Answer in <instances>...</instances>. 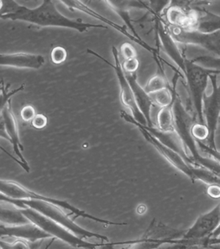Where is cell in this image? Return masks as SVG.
Returning <instances> with one entry per match:
<instances>
[{"instance_id":"obj_1","label":"cell","mask_w":220,"mask_h":249,"mask_svg":"<svg viewBox=\"0 0 220 249\" xmlns=\"http://www.w3.org/2000/svg\"><path fill=\"white\" fill-rule=\"evenodd\" d=\"M1 18L22 21L41 27H58L73 29L80 33L89 29H107L105 25L84 22L81 19L68 18L57 9L54 1H44L39 7L30 9L15 1H0Z\"/></svg>"},{"instance_id":"obj_2","label":"cell","mask_w":220,"mask_h":249,"mask_svg":"<svg viewBox=\"0 0 220 249\" xmlns=\"http://www.w3.org/2000/svg\"><path fill=\"white\" fill-rule=\"evenodd\" d=\"M120 116L126 122L138 127L145 139L160 153L161 156L166 159L178 171L182 172L185 176L189 178L193 183L196 181H200L207 184L208 186L220 185V178L219 176L205 168L190 164L178 153L166 146L156 137L151 134L142 126V125L137 123L131 115L122 110L120 111Z\"/></svg>"},{"instance_id":"obj_3","label":"cell","mask_w":220,"mask_h":249,"mask_svg":"<svg viewBox=\"0 0 220 249\" xmlns=\"http://www.w3.org/2000/svg\"><path fill=\"white\" fill-rule=\"evenodd\" d=\"M1 201L6 203L13 205L17 209L28 207L29 209L34 210L39 213H42L45 217H48L51 220L55 221L62 225L76 236L84 240L85 239H94L100 241L102 243H109V239L107 236L98 233L91 232L86 230L77 223L70 219L68 214L62 209L51 204L45 202L37 201V200L15 199H11L5 196L1 195Z\"/></svg>"},{"instance_id":"obj_4","label":"cell","mask_w":220,"mask_h":249,"mask_svg":"<svg viewBox=\"0 0 220 249\" xmlns=\"http://www.w3.org/2000/svg\"><path fill=\"white\" fill-rule=\"evenodd\" d=\"M0 192H1V195L11 198V199L37 200V201L45 202V203L51 204V205L56 206L60 209L69 211L72 214L75 215L76 217H81L83 218L90 219V220L100 223V224L114 225V226H123V225H127L126 223L116 222V221L106 220V219L94 216V215L74 207L68 201L42 195V194L28 189L17 182L9 181V180H1Z\"/></svg>"},{"instance_id":"obj_5","label":"cell","mask_w":220,"mask_h":249,"mask_svg":"<svg viewBox=\"0 0 220 249\" xmlns=\"http://www.w3.org/2000/svg\"><path fill=\"white\" fill-rule=\"evenodd\" d=\"M29 221L34 223L54 238L62 241L72 248L82 249H98L107 243H92L80 238L55 221L42 213L28 207L19 209Z\"/></svg>"},{"instance_id":"obj_6","label":"cell","mask_w":220,"mask_h":249,"mask_svg":"<svg viewBox=\"0 0 220 249\" xmlns=\"http://www.w3.org/2000/svg\"><path fill=\"white\" fill-rule=\"evenodd\" d=\"M185 231L154 219L143 236L135 240L126 249H158L164 245L176 244L184 236Z\"/></svg>"},{"instance_id":"obj_7","label":"cell","mask_w":220,"mask_h":249,"mask_svg":"<svg viewBox=\"0 0 220 249\" xmlns=\"http://www.w3.org/2000/svg\"><path fill=\"white\" fill-rule=\"evenodd\" d=\"M220 117V72L211 71L208 80L203 104V122L209 129L210 148L217 149L215 134Z\"/></svg>"},{"instance_id":"obj_8","label":"cell","mask_w":220,"mask_h":249,"mask_svg":"<svg viewBox=\"0 0 220 249\" xmlns=\"http://www.w3.org/2000/svg\"><path fill=\"white\" fill-rule=\"evenodd\" d=\"M87 52L88 54L99 58L115 70L118 80L119 88H120L121 103L131 111L132 117L137 123L141 125H145V126H148V123H147L146 119H145L143 113H141L140 109H139L136 102L135 101L133 90L131 89L126 76H125L122 64H121L120 59H119L120 56H119L118 50H117V48L115 46L112 47V53H113L114 60H115V64H112V63L108 61L103 56L100 55L94 51L87 50Z\"/></svg>"},{"instance_id":"obj_9","label":"cell","mask_w":220,"mask_h":249,"mask_svg":"<svg viewBox=\"0 0 220 249\" xmlns=\"http://www.w3.org/2000/svg\"><path fill=\"white\" fill-rule=\"evenodd\" d=\"M184 72L186 86L191 95L198 120L200 123H204L203 99L211 71L194 64L192 60L186 59L184 64Z\"/></svg>"},{"instance_id":"obj_10","label":"cell","mask_w":220,"mask_h":249,"mask_svg":"<svg viewBox=\"0 0 220 249\" xmlns=\"http://www.w3.org/2000/svg\"><path fill=\"white\" fill-rule=\"evenodd\" d=\"M162 24L168 34L178 44L199 46L220 56V31L207 33L194 29L169 26L164 23Z\"/></svg>"},{"instance_id":"obj_11","label":"cell","mask_w":220,"mask_h":249,"mask_svg":"<svg viewBox=\"0 0 220 249\" xmlns=\"http://www.w3.org/2000/svg\"><path fill=\"white\" fill-rule=\"evenodd\" d=\"M220 225V202L211 211L200 215L192 226L185 231L180 239L184 242L203 245L204 241L211 238Z\"/></svg>"},{"instance_id":"obj_12","label":"cell","mask_w":220,"mask_h":249,"mask_svg":"<svg viewBox=\"0 0 220 249\" xmlns=\"http://www.w3.org/2000/svg\"><path fill=\"white\" fill-rule=\"evenodd\" d=\"M1 137H3L13 145L14 152L18 159L19 165L27 173L30 172V166L23 156V146L19 138L17 119L12 109L11 101L1 109Z\"/></svg>"},{"instance_id":"obj_13","label":"cell","mask_w":220,"mask_h":249,"mask_svg":"<svg viewBox=\"0 0 220 249\" xmlns=\"http://www.w3.org/2000/svg\"><path fill=\"white\" fill-rule=\"evenodd\" d=\"M209 1H190L191 24L188 28L212 33L220 31V17L206 8Z\"/></svg>"},{"instance_id":"obj_14","label":"cell","mask_w":220,"mask_h":249,"mask_svg":"<svg viewBox=\"0 0 220 249\" xmlns=\"http://www.w3.org/2000/svg\"><path fill=\"white\" fill-rule=\"evenodd\" d=\"M160 20L169 26L188 28L191 24V8L190 1H172L164 8Z\"/></svg>"},{"instance_id":"obj_15","label":"cell","mask_w":220,"mask_h":249,"mask_svg":"<svg viewBox=\"0 0 220 249\" xmlns=\"http://www.w3.org/2000/svg\"><path fill=\"white\" fill-rule=\"evenodd\" d=\"M0 236L1 238L18 239L29 243L41 242L45 239L52 238L40 227L31 222L17 225L1 223Z\"/></svg>"},{"instance_id":"obj_16","label":"cell","mask_w":220,"mask_h":249,"mask_svg":"<svg viewBox=\"0 0 220 249\" xmlns=\"http://www.w3.org/2000/svg\"><path fill=\"white\" fill-rule=\"evenodd\" d=\"M61 3L66 5L68 9L71 10V11H79L84 13L90 17L98 19V20L103 21V23L109 25L115 29L118 32L120 33L121 34L124 35V36L127 37L129 39H130L133 42L136 43V44L139 45L143 48L146 49L147 50L150 51L151 52H154V49L151 48V46H149L148 44L145 43V41L138 40V39L135 38L133 34H131L130 33L127 31L126 27L125 26H121V25L115 23V21L110 20V19L107 18L101 14L97 13V12L94 11V10L91 9L85 5L83 2L80 1H60Z\"/></svg>"},{"instance_id":"obj_17","label":"cell","mask_w":220,"mask_h":249,"mask_svg":"<svg viewBox=\"0 0 220 249\" xmlns=\"http://www.w3.org/2000/svg\"><path fill=\"white\" fill-rule=\"evenodd\" d=\"M1 66L12 67L21 69L39 70L45 64L44 56L40 54L28 53H16L11 54H1Z\"/></svg>"},{"instance_id":"obj_18","label":"cell","mask_w":220,"mask_h":249,"mask_svg":"<svg viewBox=\"0 0 220 249\" xmlns=\"http://www.w3.org/2000/svg\"><path fill=\"white\" fill-rule=\"evenodd\" d=\"M157 35L161 48L164 49L168 56L173 60L177 68L180 69L181 71L184 73V64L186 59V56L182 50L179 48L178 43H176L167 32L160 18L157 28Z\"/></svg>"},{"instance_id":"obj_19","label":"cell","mask_w":220,"mask_h":249,"mask_svg":"<svg viewBox=\"0 0 220 249\" xmlns=\"http://www.w3.org/2000/svg\"><path fill=\"white\" fill-rule=\"evenodd\" d=\"M125 74L133 90L137 107L146 119L148 126H154L151 117L153 104L150 96L145 91L144 88L141 87L137 82L136 73L129 74L125 72Z\"/></svg>"},{"instance_id":"obj_20","label":"cell","mask_w":220,"mask_h":249,"mask_svg":"<svg viewBox=\"0 0 220 249\" xmlns=\"http://www.w3.org/2000/svg\"><path fill=\"white\" fill-rule=\"evenodd\" d=\"M156 121V124L154 127L159 131L164 133L176 131L173 105L170 107L158 108Z\"/></svg>"},{"instance_id":"obj_21","label":"cell","mask_w":220,"mask_h":249,"mask_svg":"<svg viewBox=\"0 0 220 249\" xmlns=\"http://www.w3.org/2000/svg\"><path fill=\"white\" fill-rule=\"evenodd\" d=\"M149 96L152 102L153 106L158 108L172 107L174 105L176 98L175 91L171 87L165 88Z\"/></svg>"},{"instance_id":"obj_22","label":"cell","mask_w":220,"mask_h":249,"mask_svg":"<svg viewBox=\"0 0 220 249\" xmlns=\"http://www.w3.org/2000/svg\"><path fill=\"white\" fill-rule=\"evenodd\" d=\"M20 209H1V223L8 225L25 224L29 223Z\"/></svg>"},{"instance_id":"obj_23","label":"cell","mask_w":220,"mask_h":249,"mask_svg":"<svg viewBox=\"0 0 220 249\" xmlns=\"http://www.w3.org/2000/svg\"><path fill=\"white\" fill-rule=\"evenodd\" d=\"M169 87L172 88L171 84L164 74L159 73L149 79L144 89L147 94L151 95Z\"/></svg>"},{"instance_id":"obj_24","label":"cell","mask_w":220,"mask_h":249,"mask_svg":"<svg viewBox=\"0 0 220 249\" xmlns=\"http://www.w3.org/2000/svg\"><path fill=\"white\" fill-rule=\"evenodd\" d=\"M190 132L196 141L205 143L209 146L211 137L209 129L204 123L194 122L190 127Z\"/></svg>"},{"instance_id":"obj_25","label":"cell","mask_w":220,"mask_h":249,"mask_svg":"<svg viewBox=\"0 0 220 249\" xmlns=\"http://www.w3.org/2000/svg\"><path fill=\"white\" fill-rule=\"evenodd\" d=\"M194 64L201 66L206 70L213 72H220V57H211V56H202L192 60Z\"/></svg>"},{"instance_id":"obj_26","label":"cell","mask_w":220,"mask_h":249,"mask_svg":"<svg viewBox=\"0 0 220 249\" xmlns=\"http://www.w3.org/2000/svg\"><path fill=\"white\" fill-rule=\"evenodd\" d=\"M9 85L5 86L3 83V80H2L1 87V107H0V109L3 108L9 101H11V99L12 97H13L16 94L23 91L25 88V84H22V85L19 86L17 89L9 91V90H8V87H9Z\"/></svg>"},{"instance_id":"obj_27","label":"cell","mask_w":220,"mask_h":249,"mask_svg":"<svg viewBox=\"0 0 220 249\" xmlns=\"http://www.w3.org/2000/svg\"><path fill=\"white\" fill-rule=\"evenodd\" d=\"M0 249H31L30 243L22 240L15 239L13 242H9L1 238Z\"/></svg>"},{"instance_id":"obj_28","label":"cell","mask_w":220,"mask_h":249,"mask_svg":"<svg viewBox=\"0 0 220 249\" xmlns=\"http://www.w3.org/2000/svg\"><path fill=\"white\" fill-rule=\"evenodd\" d=\"M51 57L54 64H61L66 61L68 58V53L62 47H55L51 52Z\"/></svg>"},{"instance_id":"obj_29","label":"cell","mask_w":220,"mask_h":249,"mask_svg":"<svg viewBox=\"0 0 220 249\" xmlns=\"http://www.w3.org/2000/svg\"><path fill=\"white\" fill-rule=\"evenodd\" d=\"M196 142H197L198 148L202 154H205V156L213 159L220 164V151L218 149L210 148L205 143L198 142V141H196Z\"/></svg>"},{"instance_id":"obj_30","label":"cell","mask_w":220,"mask_h":249,"mask_svg":"<svg viewBox=\"0 0 220 249\" xmlns=\"http://www.w3.org/2000/svg\"><path fill=\"white\" fill-rule=\"evenodd\" d=\"M120 53L124 60H131L137 58V52L132 44L124 43L121 45Z\"/></svg>"},{"instance_id":"obj_31","label":"cell","mask_w":220,"mask_h":249,"mask_svg":"<svg viewBox=\"0 0 220 249\" xmlns=\"http://www.w3.org/2000/svg\"><path fill=\"white\" fill-rule=\"evenodd\" d=\"M139 66V62L137 58L133 59L124 60L123 62L122 67L125 73L134 74L136 73Z\"/></svg>"},{"instance_id":"obj_32","label":"cell","mask_w":220,"mask_h":249,"mask_svg":"<svg viewBox=\"0 0 220 249\" xmlns=\"http://www.w3.org/2000/svg\"><path fill=\"white\" fill-rule=\"evenodd\" d=\"M36 111L34 107L31 105H27L23 107L21 111V117L25 122L32 121L36 115Z\"/></svg>"},{"instance_id":"obj_33","label":"cell","mask_w":220,"mask_h":249,"mask_svg":"<svg viewBox=\"0 0 220 249\" xmlns=\"http://www.w3.org/2000/svg\"><path fill=\"white\" fill-rule=\"evenodd\" d=\"M47 124V118L43 114H37L32 121L33 126L36 129L44 128Z\"/></svg>"},{"instance_id":"obj_34","label":"cell","mask_w":220,"mask_h":249,"mask_svg":"<svg viewBox=\"0 0 220 249\" xmlns=\"http://www.w3.org/2000/svg\"><path fill=\"white\" fill-rule=\"evenodd\" d=\"M207 192L208 196L213 199H218L220 198V185H211L208 186Z\"/></svg>"},{"instance_id":"obj_35","label":"cell","mask_w":220,"mask_h":249,"mask_svg":"<svg viewBox=\"0 0 220 249\" xmlns=\"http://www.w3.org/2000/svg\"><path fill=\"white\" fill-rule=\"evenodd\" d=\"M135 240L127 241V242L111 243L109 242L106 244L105 246L101 247L98 249H115V247L117 246H129L132 244Z\"/></svg>"},{"instance_id":"obj_36","label":"cell","mask_w":220,"mask_h":249,"mask_svg":"<svg viewBox=\"0 0 220 249\" xmlns=\"http://www.w3.org/2000/svg\"><path fill=\"white\" fill-rule=\"evenodd\" d=\"M216 245H220V236L216 238H209L204 241V246L206 248L210 246H216Z\"/></svg>"},{"instance_id":"obj_37","label":"cell","mask_w":220,"mask_h":249,"mask_svg":"<svg viewBox=\"0 0 220 249\" xmlns=\"http://www.w3.org/2000/svg\"><path fill=\"white\" fill-rule=\"evenodd\" d=\"M41 242L36 243H30L31 249H40Z\"/></svg>"},{"instance_id":"obj_38","label":"cell","mask_w":220,"mask_h":249,"mask_svg":"<svg viewBox=\"0 0 220 249\" xmlns=\"http://www.w3.org/2000/svg\"><path fill=\"white\" fill-rule=\"evenodd\" d=\"M220 236V225L219 227V228L216 230L215 232L213 233V234L212 235L211 238H218V237Z\"/></svg>"},{"instance_id":"obj_39","label":"cell","mask_w":220,"mask_h":249,"mask_svg":"<svg viewBox=\"0 0 220 249\" xmlns=\"http://www.w3.org/2000/svg\"><path fill=\"white\" fill-rule=\"evenodd\" d=\"M211 249H220V245H216V246H212L209 247V248Z\"/></svg>"},{"instance_id":"obj_40","label":"cell","mask_w":220,"mask_h":249,"mask_svg":"<svg viewBox=\"0 0 220 249\" xmlns=\"http://www.w3.org/2000/svg\"><path fill=\"white\" fill-rule=\"evenodd\" d=\"M129 246H130V245H129ZM128 246H126V247H125V248H121V249H126L127 248H128Z\"/></svg>"},{"instance_id":"obj_41","label":"cell","mask_w":220,"mask_h":249,"mask_svg":"<svg viewBox=\"0 0 220 249\" xmlns=\"http://www.w3.org/2000/svg\"><path fill=\"white\" fill-rule=\"evenodd\" d=\"M219 123H220V117Z\"/></svg>"}]
</instances>
